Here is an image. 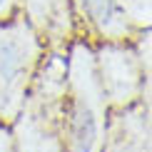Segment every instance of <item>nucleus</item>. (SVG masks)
Masks as SVG:
<instances>
[{
  "mask_svg": "<svg viewBox=\"0 0 152 152\" xmlns=\"http://www.w3.org/2000/svg\"><path fill=\"white\" fill-rule=\"evenodd\" d=\"M107 97L97 75V60L82 42L67 60V85L62 102V142L65 152H102Z\"/></svg>",
  "mask_w": 152,
  "mask_h": 152,
  "instance_id": "f257e3e1",
  "label": "nucleus"
},
{
  "mask_svg": "<svg viewBox=\"0 0 152 152\" xmlns=\"http://www.w3.org/2000/svg\"><path fill=\"white\" fill-rule=\"evenodd\" d=\"M67 85V65L53 58L37 75L33 90L18 115V152H65L62 142V102Z\"/></svg>",
  "mask_w": 152,
  "mask_h": 152,
  "instance_id": "f03ea898",
  "label": "nucleus"
},
{
  "mask_svg": "<svg viewBox=\"0 0 152 152\" xmlns=\"http://www.w3.org/2000/svg\"><path fill=\"white\" fill-rule=\"evenodd\" d=\"M40 35L25 18L0 20V122H15L40 62Z\"/></svg>",
  "mask_w": 152,
  "mask_h": 152,
  "instance_id": "7ed1b4c3",
  "label": "nucleus"
},
{
  "mask_svg": "<svg viewBox=\"0 0 152 152\" xmlns=\"http://www.w3.org/2000/svg\"><path fill=\"white\" fill-rule=\"evenodd\" d=\"M100 82L107 102L125 107L130 100H135L140 90V70H137L135 53L122 45H107L100 53Z\"/></svg>",
  "mask_w": 152,
  "mask_h": 152,
  "instance_id": "20e7f679",
  "label": "nucleus"
},
{
  "mask_svg": "<svg viewBox=\"0 0 152 152\" xmlns=\"http://www.w3.org/2000/svg\"><path fill=\"white\" fill-rule=\"evenodd\" d=\"M147 150H150L147 117H142V110L137 112L122 110L105 127L102 152H147Z\"/></svg>",
  "mask_w": 152,
  "mask_h": 152,
  "instance_id": "39448f33",
  "label": "nucleus"
},
{
  "mask_svg": "<svg viewBox=\"0 0 152 152\" xmlns=\"http://www.w3.org/2000/svg\"><path fill=\"white\" fill-rule=\"evenodd\" d=\"M25 20L37 35L50 40H62L70 35V5L67 0H23Z\"/></svg>",
  "mask_w": 152,
  "mask_h": 152,
  "instance_id": "423d86ee",
  "label": "nucleus"
},
{
  "mask_svg": "<svg viewBox=\"0 0 152 152\" xmlns=\"http://www.w3.org/2000/svg\"><path fill=\"white\" fill-rule=\"evenodd\" d=\"M80 3L85 15L97 25V30L102 35H107L110 40H120V37L127 35L130 23L120 0H80Z\"/></svg>",
  "mask_w": 152,
  "mask_h": 152,
  "instance_id": "0eeeda50",
  "label": "nucleus"
},
{
  "mask_svg": "<svg viewBox=\"0 0 152 152\" xmlns=\"http://www.w3.org/2000/svg\"><path fill=\"white\" fill-rule=\"evenodd\" d=\"M0 152H15L12 150V137L5 130V122H0Z\"/></svg>",
  "mask_w": 152,
  "mask_h": 152,
  "instance_id": "6e6552de",
  "label": "nucleus"
},
{
  "mask_svg": "<svg viewBox=\"0 0 152 152\" xmlns=\"http://www.w3.org/2000/svg\"><path fill=\"white\" fill-rule=\"evenodd\" d=\"M12 8H15V0H0V20H8L12 15Z\"/></svg>",
  "mask_w": 152,
  "mask_h": 152,
  "instance_id": "1a4fd4ad",
  "label": "nucleus"
}]
</instances>
